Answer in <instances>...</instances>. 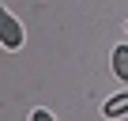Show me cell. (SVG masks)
<instances>
[{"label":"cell","instance_id":"obj_1","mask_svg":"<svg viewBox=\"0 0 128 121\" xmlns=\"http://www.w3.org/2000/svg\"><path fill=\"white\" fill-rule=\"evenodd\" d=\"M0 27H4V30H0V38H4L8 49H19V45H23V23H19L8 8L0 12Z\"/></svg>","mask_w":128,"mask_h":121},{"label":"cell","instance_id":"obj_2","mask_svg":"<svg viewBox=\"0 0 128 121\" xmlns=\"http://www.w3.org/2000/svg\"><path fill=\"white\" fill-rule=\"evenodd\" d=\"M102 113L109 117V121H117V117H124L128 113V91H120V95H113L106 106H102Z\"/></svg>","mask_w":128,"mask_h":121},{"label":"cell","instance_id":"obj_3","mask_svg":"<svg viewBox=\"0 0 128 121\" xmlns=\"http://www.w3.org/2000/svg\"><path fill=\"white\" fill-rule=\"evenodd\" d=\"M109 60H113V76H117L120 83H128V45H117Z\"/></svg>","mask_w":128,"mask_h":121},{"label":"cell","instance_id":"obj_4","mask_svg":"<svg viewBox=\"0 0 128 121\" xmlns=\"http://www.w3.org/2000/svg\"><path fill=\"white\" fill-rule=\"evenodd\" d=\"M30 121H56V117H53L49 110H34V113H30Z\"/></svg>","mask_w":128,"mask_h":121},{"label":"cell","instance_id":"obj_5","mask_svg":"<svg viewBox=\"0 0 128 121\" xmlns=\"http://www.w3.org/2000/svg\"><path fill=\"white\" fill-rule=\"evenodd\" d=\"M124 30H128V27H124Z\"/></svg>","mask_w":128,"mask_h":121}]
</instances>
